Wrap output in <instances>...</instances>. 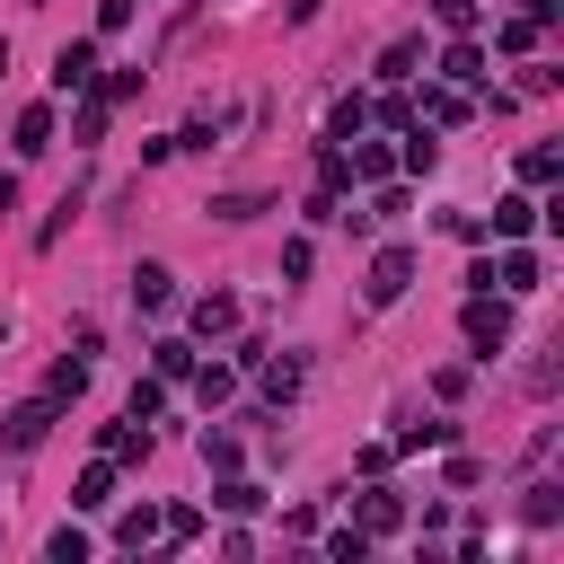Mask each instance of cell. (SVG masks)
I'll return each mask as SVG.
<instances>
[{
    "instance_id": "6da1fadb",
    "label": "cell",
    "mask_w": 564,
    "mask_h": 564,
    "mask_svg": "<svg viewBox=\"0 0 564 564\" xmlns=\"http://www.w3.org/2000/svg\"><path fill=\"white\" fill-rule=\"evenodd\" d=\"M458 326H467L476 352H502V344H511V308H502L494 291H467V317H458Z\"/></svg>"
},
{
    "instance_id": "7a4b0ae2",
    "label": "cell",
    "mask_w": 564,
    "mask_h": 564,
    "mask_svg": "<svg viewBox=\"0 0 564 564\" xmlns=\"http://www.w3.org/2000/svg\"><path fill=\"white\" fill-rule=\"evenodd\" d=\"M414 291V247H379V264H370V308H397Z\"/></svg>"
},
{
    "instance_id": "3957f363",
    "label": "cell",
    "mask_w": 564,
    "mask_h": 564,
    "mask_svg": "<svg viewBox=\"0 0 564 564\" xmlns=\"http://www.w3.org/2000/svg\"><path fill=\"white\" fill-rule=\"evenodd\" d=\"M44 432H53V397H26V405L0 414V449H35Z\"/></svg>"
},
{
    "instance_id": "277c9868",
    "label": "cell",
    "mask_w": 564,
    "mask_h": 564,
    "mask_svg": "<svg viewBox=\"0 0 564 564\" xmlns=\"http://www.w3.org/2000/svg\"><path fill=\"white\" fill-rule=\"evenodd\" d=\"M405 176H432L441 167V123H405V150H397Z\"/></svg>"
},
{
    "instance_id": "5b68a950",
    "label": "cell",
    "mask_w": 564,
    "mask_h": 564,
    "mask_svg": "<svg viewBox=\"0 0 564 564\" xmlns=\"http://www.w3.org/2000/svg\"><path fill=\"white\" fill-rule=\"evenodd\" d=\"M185 317H194V335H203V344H212V335H238V300H229V291H203Z\"/></svg>"
},
{
    "instance_id": "8992f818",
    "label": "cell",
    "mask_w": 564,
    "mask_h": 564,
    "mask_svg": "<svg viewBox=\"0 0 564 564\" xmlns=\"http://www.w3.org/2000/svg\"><path fill=\"white\" fill-rule=\"evenodd\" d=\"M88 79H97V44H62V53H53V88L70 97V88H88Z\"/></svg>"
},
{
    "instance_id": "52a82bcc",
    "label": "cell",
    "mask_w": 564,
    "mask_h": 564,
    "mask_svg": "<svg viewBox=\"0 0 564 564\" xmlns=\"http://www.w3.org/2000/svg\"><path fill=\"white\" fill-rule=\"evenodd\" d=\"M441 79H449V88H476V79H485V44H476V35H458V44L441 53Z\"/></svg>"
},
{
    "instance_id": "ba28073f",
    "label": "cell",
    "mask_w": 564,
    "mask_h": 564,
    "mask_svg": "<svg viewBox=\"0 0 564 564\" xmlns=\"http://www.w3.org/2000/svg\"><path fill=\"white\" fill-rule=\"evenodd\" d=\"M467 115H476V97H467V88H449V79H441V88H423V123H467Z\"/></svg>"
},
{
    "instance_id": "9c48e42d",
    "label": "cell",
    "mask_w": 564,
    "mask_h": 564,
    "mask_svg": "<svg viewBox=\"0 0 564 564\" xmlns=\"http://www.w3.org/2000/svg\"><path fill=\"white\" fill-rule=\"evenodd\" d=\"M9 150H18V159H44V150H53V106H26V115H18V141H9Z\"/></svg>"
},
{
    "instance_id": "30bf717a",
    "label": "cell",
    "mask_w": 564,
    "mask_h": 564,
    "mask_svg": "<svg viewBox=\"0 0 564 564\" xmlns=\"http://www.w3.org/2000/svg\"><path fill=\"white\" fill-rule=\"evenodd\" d=\"M520 229H538V203H529V194H502L494 220H485V238H520Z\"/></svg>"
},
{
    "instance_id": "8fae6325",
    "label": "cell",
    "mask_w": 564,
    "mask_h": 564,
    "mask_svg": "<svg viewBox=\"0 0 564 564\" xmlns=\"http://www.w3.org/2000/svg\"><path fill=\"white\" fill-rule=\"evenodd\" d=\"M176 300V273L167 264H132V308H167Z\"/></svg>"
},
{
    "instance_id": "7c38bea8",
    "label": "cell",
    "mask_w": 564,
    "mask_h": 564,
    "mask_svg": "<svg viewBox=\"0 0 564 564\" xmlns=\"http://www.w3.org/2000/svg\"><path fill=\"white\" fill-rule=\"evenodd\" d=\"M238 397V361H203L194 370V405H229Z\"/></svg>"
},
{
    "instance_id": "4fadbf2b",
    "label": "cell",
    "mask_w": 564,
    "mask_h": 564,
    "mask_svg": "<svg viewBox=\"0 0 564 564\" xmlns=\"http://www.w3.org/2000/svg\"><path fill=\"white\" fill-rule=\"evenodd\" d=\"M97 441H106V458H123V467H132V458H150V432H141L132 414H123V423H106Z\"/></svg>"
},
{
    "instance_id": "5bb4252c",
    "label": "cell",
    "mask_w": 564,
    "mask_h": 564,
    "mask_svg": "<svg viewBox=\"0 0 564 564\" xmlns=\"http://www.w3.org/2000/svg\"><path fill=\"white\" fill-rule=\"evenodd\" d=\"M79 511H106L115 502V458H97V467H79V494H70Z\"/></svg>"
},
{
    "instance_id": "9a60e30c",
    "label": "cell",
    "mask_w": 564,
    "mask_h": 564,
    "mask_svg": "<svg viewBox=\"0 0 564 564\" xmlns=\"http://www.w3.org/2000/svg\"><path fill=\"white\" fill-rule=\"evenodd\" d=\"M397 520H405V502H397L388 485H379V494H361V538H388Z\"/></svg>"
},
{
    "instance_id": "2e32d148",
    "label": "cell",
    "mask_w": 564,
    "mask_h": 564,
    "mask_svg": "<svg viewBox=\"0 0 564 564\" xmlns=\"http://www.w3.org/2000/svg\"><path fill=\"white\" fill-rule=\"evenodd\" d=\"M44 397H53V414H62V405H79V397H88V361H62V370L44 379Z\"/></svg>"
},
{
    "instance_id": "e0dca14e",
    "label": "cell",
    "mask_w": 564,
    "mask_h": 564,
    "mask_svg": "<svg viewBox=\"0 0 564 564\" xmlns=\"http://www.w3.org/2000/svg\"><path fill=\"white\" fill-rule=\"evenodd\" d=\"M520 511H529V529H555V520H564V485H546V476H538Z\"/></svg>"
},
{
    "instance_id": "ac0fdd59",
    "label": "cell",
    "mask_w": 564,
    "mask_h": 564,
    "mask_svg": "<svg viewBox=\"0 0 564 564\" xmlns=\"http://www.w3.org/2000/svg\"><path fill=\"white\" fill-rule=\"evenodd\" d=\"M414 62H423V35H397V44L379 53V79H414Z\"/></svg>"
},
{
    "instance_id": "d6986e66",
    "label": "cell",
    "mask_w": 564,
    "mask_h": 564,
    "mask_svg": "<svg viewBox=\"0 0 564 564\" xmlns=\"http://www.w3.org/2000/svg\"><path fill=\"white\" fill-rule=\"evenodd\" d=\"M361 123H370V106H361V97H335V115H326V141H361Z\"/></svg>"
},
{
    "instance_id": "ffe728a7",
    "label": "cell",
    "mask_w": 564,
    "mask_h": 564,
    "mask_svg": "<svg viewBox=\"0 0 564 564\" xmlns=\"http://www.w3.org/2000/svg\"><path fill=\"white\" fill-rule=\"evenodd\" d=\"M352 185V159H344V141H326L317 150V194H344Z\"/></svg>"
},
{
    "instance_id": "44dd1931",
    "label": "cell",
    "mask_w": 564,
    "mask_h": 564,
    "mask_svg": "<svg viewBox=\"0 0 564 564\" xmlns=\"http://www.w3.org/2000/svg\"><path fill=\"white\" fill-rule=\"evenodd\" d=\"M494 291H511V300L538 291V256H502V264H494Z\"/></svg>"
},
{
    "instance_id": "7402d4cb",
    "label": "cell",
    "mask_w": 564,
    "mask_h": 564,
    "mask_svg": "<svg viewBox=\"0 0 564 564\" xmlns=\"http://www.w3.org/2000/svg\"><path fill=\"white\" fill-rule=\"evenodd\" d=\"M150 361H159V379H194V344H176V335H159Z\"/></svg>"
},
{
    "instance_id": "603a6c76",
    "label": "cell",
    "mask_w": 564,
    "mask_h": 564,
    "mask_svg": "<svg viewBox=\"0 0 564 564\" xmlns=\"http://www.w3.org/2000/svg\"><path fill=\"white\" fill-rule=\"evenodd\" d=\"M494 35H502V53H538V35H546V26H538V18H529V9H520V18H502V26H494Z\"/></svg>"
},
{
    "instance_id": "cb8c5ba5",
    "label": "cell",
    "mask_w": 564,
    "mask_h": 564,
    "mask_svg": "<svg viewBox=\"0 0 564 564\" xmlns=\"http://www.w3.org/2000/svg\"><path fill=\"white\" fill-rule=\"evenodd\" d=\"M106 115H115V106H106V97H97V88H88V106H79V115H70V141H79V150H88V141H97V132H106Z\"/></svg>"
},
{
    "instance_id": "d4e9b609",
    "label": "cell",
    "mask_w": 564,
    "mask_h": 564,
    "mask_svg": "<svg viewBox=\"0 0 564 564\" xmlns=\"http://www.w3.org/2000/svg\"><path fill=\"white\" fill-rule=\"evenodd\" d=\"M555 167H564V150H546V141L520 150V185H555Z\"/></svg>"
},
{
    "instance_id": "484cf974",
    "label": "cell",
    "mask_w": 564,
    "mask_h": 564,
    "mask_svg": "<svg viewBox=\"0 0 564 564\" xmlns=\"http://www.w3.org/2000/svg\"><path fill=\"white\" fill-rule=\"evenodd\" d=\"M256 212H273L264 194H212V220H256Z\"/></svg>"
},
{
    "instance_id": "4316f807",
    "label": "cell",
    "mask_w": 564,
    "mask_h": 564,
    "mask_svg": "<svg viewBox=\"0 0 564 564\" xmlns=\"http://www.w3.org/2000/svg\"><path fill=\"white\" fill-rule=\"evenodd\" d=\"M291 397H300V361H273L264 370V405H291Z\"/></svg>"
},
{
    "instance_id": "83f0119b",
    "label": "cell",
    "mask_w": 564,
    "mask_h": 564,
    "mask_svg": "<svg viewBox=\"0 0 564 564\" xmlns=\"http://www.w3.org/2000/svg\"><path fill=\"white\" fill-rule=\"evenodd\" d=\"M159 405H167V379H141V388H132V397H123V414H132V423H150V414H159Z\"/></svg>"
},
{
    "instance_id": "f1b7e54d",
    "label": "cell",
    "mask_w": 564,
    "mask_h": 564,
    "mask_svg": "<svg viewBox=\"0 0 564 564\" xmlns=\"http://www.w3.org/2000/svg\"><path fill=\"white\" fill-rule=\"evenodd\" d=\"M150 538H159V511H123L115 520V546H150Z\"/></svg>"
},
{
    "instance_id": "f546056e",
    "label": "cell",
    "mask_w": 564,
    "mask_h": 564,
    "mask_svg": "<svg viewBox=\"0 0 564 564\" xmlns=\"http://www.w3.org/2000/svg\"><path fill=\"white\" fill-rule=\"evenodd\" d=\"M44 555H53V564H88V538H79V529H70V520H62V529H53V538H44Z\"/></svg>"
},
{
    "instance_id": "4dcf8cb0",
    "label": "cell",
    "mask_w": 564,
    "mask_h": 564,
    "mask_svg": "<svg viewBox=\"0 0 564 564\" xmlns=\"http://www.w3.org/2000/svg\"><path fill=\"white\" fill-rule=\"evenodd\" d=\"M203 467L229 476V467H238V432H203Z\"/></svg>"
},
{
    "instance_id": "1f68e13d",
    "label": "cell",
    "mask_w": 564,
    "mask_h": 564,
    "mask_svg": "<svg viewBox=\"0 0 564 564\" xmlns=\"http://www.w3.org/2000/svg\"><path fill=\"white\" fill-rule=\"evenodd\" d=\"M432 18H441L449 35H476V0H432Z\"/></svg>"
},
{
    "instance_id": "d6a6232c",
    "label": "cell",
    "mask_w": 564,
    "mask_h": 564,
    "mask_svg": "<svg viewBox=\"0 0 564 564\" xmlns=\"http://www.w3.org/2000/svg\"><path fill=\"white\" fill-rule=\"evenodd\" d=\"M308 264H317V247H308V238H291V247H282V282H308Z\"/></svg>"
},
{
    "instance_id": "836d02e7",
    "label": "cell",
    "mask_w": 564,
    "mask_h": 564,
    "mask_svg": "<svg viewBox=\"0 0 564 564\" xmlns=\"http://www.w3.org/2000/svg\"><path fill=\"white\" fill-rule=\"evenodd\" d=\"M441 441H449V423H405L397 432V449H441Z\"/></svg>"
},
{
    "instance_id": "e575fe53",
    "label": "cell",
    "mask_w": 564,
    "mask_h": 564,
    "mask_svg": "<svg viewBox=\"0 0 564 564\" xmlns=\"http://www.w3.org/2000/svg\"><path fill=\"white\" fill-rule=\"evenodd\" d=\"M326 546H335V564H361V555H370V538H361V529H335Z\"/></svg>"
},
{
    "instance_id": "d590c367",
    "label": "cell",
    "mask_w": 564,
    "mask_h": 564,
    "mask_svg": "<svg viewBox=\"0 0 564 564\" xmlns=\"http://www.w3.org/2000/svg\"><path fill=\"white\" fill-rule=\"evenodd\" d=\"M0 212H18V176L9 167H0Z\"/></svg>"
},
{
    "instance_id": "8d00e7d4",
    "label": "cell",
    "mask_w": 564,
    "mask_h": 564,
    "mask_svg": "<svg viewBox=\"0 0 564 564\" xmlns=\"http://www.w3.org/2000/svg\"><path fill=\"white\" fill-rule=\"evenodd\" d=\"M317 9H326V0H291V26H308V18H317Z\"/></svg>"
},
{
    "instance_id": "74e56055",
    "label": "cell",
    "mask_w": 564,
    "mask_h": 564,
    "mask_svg": "<svg viewBox=\"0 0 564 564\" xmlns=\"http://www.w3.org/2000/svg\"><path fill=\"white\" fill-rule=\"evenodd\" d=\"M555 9H564V0H529V18H538V26H546V18H555Z\"/></svg>"
}]
</instances>
